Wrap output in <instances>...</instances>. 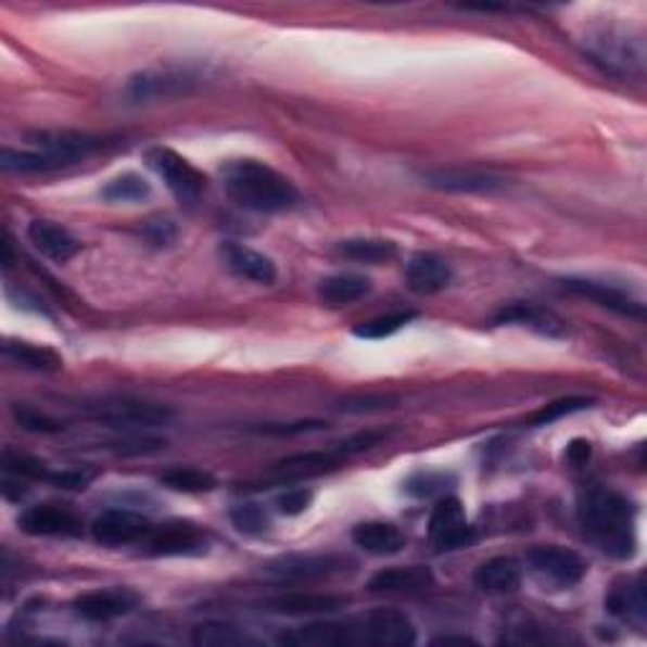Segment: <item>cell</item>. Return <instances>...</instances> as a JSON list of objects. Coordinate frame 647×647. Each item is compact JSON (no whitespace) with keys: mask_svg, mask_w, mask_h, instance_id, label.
<instances>
[{"mask_svg":"<svg viewBox=\"0 0 647 647\" xmlns=\"http://www.w3.org/2000/svg\"><path fill=\"white\" fill-rule=\"evenodd\" d=\"M582 529L595 538L599 549L614 559L635 554V508L612 489H589L576 506Z\"/></svg>","mask_w":647,"mask_h":647,"instance_id":"6da1fadb","label":"cell"},{"mask_svg":"<svg viewBox=\"0 0 647 647\" xmlns=\"http://www.w3.org/2000/svg\"><path fill=\"white\" fill-rule=\"evenodd\" d=\"M228 198L251 213H287L299 205L294 182L258 160H236L223 169Z\"/></svg>","mask_w":647,"mask_h":647,"instance_id":"7a4b0ae2","label":"cell"},{"mask_svg":"<svg viewBox=\"0 0 647 647\" xmlns=\"http://www.w3.org/2000/svg\"><path fill=\"white\" fill-rule=\"evenodd\" d=\"M144 162L180 203H195L207 188V177L175 150L150 148L144 152Z\"/></svg>","mask_w":647,"mask_h":647,"instance_id":"3957f363","label":"cell"},{"mask_svg":"<svg viewBox=\"0 0 647 647\" xmlns=\"http://www.w3.org/2000/svg\"><path fill=\"white\" fill-rule=\"evenodd\" d=\"M430 542L437 551H458L475 544V529L468 523L464 504L456 496H445L430 513Z\"/></svg>","mask_w":647,"mask_h":647,"instance_id":"277c9868","label":"cell"},{"mask_svg":"<svg viewBox=\"0 0 647 647\" xmlns=\"http://www.w3.org/2000/svg\"><path fill=\"white\" fill-rule=\"evenodd\" d=\"M346 564H352L346 557L339 554H287V557L274 559L266 567V572L281 582H321L329 576L346 572Z\"/></svg>","mask_w":647,"mask_h":647,"instance_id":"5b68a950","label":"cell"},{"mask_svg":"<svg viewBox=\"0 0 647 647\" xmlns=\"http://www.w3.org/2000/svg\"><path fill=\"white\" fill-rule=\"evenodd\" d=\"M529 567L542 582H549L559 589L580 584L587 574V561L564 546H536L529 551Z\"/></svg>","mask_w":647,"mask_h":647,"instance_id":"8992f818","label":"cell"},{"mask_svg":"<svg viewBox=\"0 0 647 647\" xmlns=\"http://www.w3.org/2000/svg\"><path fill=\"white\" fill-rule=\"evenodd\" d=\"M152 529L155 527L142 513L127 511V508H110L91 523V536L104 546H127L150 538Z\"/></svg>","mask_w":647,"mask_h":647,"instance_id":"52a82bcc","label":"cell"},{"mask_svg":"<svg viewBox=\"0 0 647 647\" xmlns=\"http://www.w3.org/2000/svg\"><path fill=\"white\" fill-rule=\"evenodd\" d=\"M34 140V148L43 155H49L59 162L61 167L76 165V162L87 160L94 155V152L102 150V140L99 137L84 135V132H72V129H51V132H36L30 135Z\"/></svg>","mask_w":647,"mask_h":647,"instance_id":"ba28073f","label":"cell"},{"mask_svg":"<svg viewBox=\"0 0 647 647\" xmlns=\"http://www.w3.org/2000/svg\"><path fill=\"white\" fill-rule=\"evenodd\" d=\"M173 418L175 413L167 405L135 403V399L106 403L94 413V420L110 428H160L167 426Z\"/></svg>","mask_w":647,"mask_h":647,"instance_id":"9c48e42d","label":"cell"},{"mask_svg":"<svg viewBox=\"0 0 647 647\" xmlns=\"http://www.w3.org/2000/svg\"><path fill=\"white\" fill-rule=\"evenodd\" d=\"M281 645L294 647H350L361 645L365 635H361V622H312L306 627L289 630L279 637Z\"/></svg>","mask_w":647,"mask_h":647,"instance_id":"30bf717a","label":"cell"},{"mask_svg":"<svg viewBox=\"0 0 647 647\" xmlns=\"http://www.w3.org/2000/svg\"><path fill=\"white\" fill-rule=\"evenodd\" d=\"M137 605H140V595L127 587L94 589L74 599V612L89 622H110L125 618Z\"/></svg>","mask_w":647,"mask_h":647,"instance_id":"8fae6325","label":"cell"},{"mask_svg":"<svg viewBox=\"0 0 647 647\" xmlns=\"http://www.w3.org/2000/svg\"><path fill=\"white\" fill-rule=\"evenodd\" d=\"M205 534L190 521H169L152 529L150 554L152 557H195L205 551Z\"/></svg>","mask_w":647,"mask_h":647,"instance_id":"7c38bea8","label":"cell"},{"mask_svg":"<svg viewBox=\"0 0 647 647\" xmlns=\"http://www.w3.org/2000/svg\"><path fill=\"white\" fill-rule=\"evenodd\" d=\"M18 527L28 536H81V519L72 508L43 504L30 506L18 516Z\"/></svg>","mask_w":647,"mask_h":647,"instance_id":"4fadbf2b","label":"cell"},{"mask_svg":"<svg viewBox=\"0 0 647 647\" xmlns=\"http://www.w3.org/2000/svg\"><path fill=\"white\" fill-rule=\"evenodd\" d=\"M592 56H595L599 64L612 74L643 76L645 51H643L640 38L607 34L602 36V41H597V49L592 51Z\"/></svg>","mask_w":647,"mask_h":647,"instance_id":"5bb4252c","label":"cell"},{"mask_svg":"<svg viewBox=\"0 0 647 647\" xmlns=\"http://www.w3.org/2000/svg\"><path fill=\"white\" fill-rule=\"evenodd\" d=\"M361 635H365V645L377 647H407L418 640L410 618L397 610L369 612L361 620Z\"/></svg>","mask_w":647,"mask_h":647,"instance_id":"9a60e30c","label":"cell"},{"mask_svg":"<svg viewBox=\"0 0 647 647\" xmlns=\"http://www.w3.org/2000/svg\"><path fill=\"white\" fill-rule=\"evenodd\" d=\"M405 281L413 294L435 296L451 287L453 268L437 253H415L405 266Z\"/></svg>","mask_w":647,"mask_h":647,"instance_id":"2e32d148","label":"cell"},{"mask_svg":"<svg viewBox=\"0 0 647 647\" xmlns=\"http://www.w3.org/2000/svg\"><path fill=\"white\" fill-rule=\"evenodd\" d=\"M220 258L230 274H236L238 279L261 283V287H271L279 279L276 264L264 253L249 249V245L226 241L220 245Z\"/></svg>","mask_w":647,"mask_h":647,"instance_id":"e0dca14e","label":"cell"},{"mask_svg":"<svg viewBox=\"0 0 647 647\" xmlns=\"http://www.w3.org/2000/svg\"><path fill=\"white\" fill-rule=\"evenodd\" d=\"M561 287L572 291L576 296H584L589 299V302L605 306V309L618 312L622 317H635V319L645 317V306L637 302L635 296H630L627 291L622 289L610 287V283L592 281V279H564L561 281Z\"/></svg>","mask_w":647,"mask_h":647,"instance_id":"ac0fdd59","label":"cell"},{"mask_svg":"<svg viewBox=\"0 0 647 647\" xmlns=\"http://www.w3.org/2000/svg\"><path fill=\"white\" fill-rule=\"evenodd\" d=\"M435 584V576L426 564L388 567L372 574L367 587L377 595H418Z\"/></svg>","mask_w":647,"mask_h":647,"instance_id":"d6986e66","label":"cell"},{"mask_svg":"<svg viewBox=\"0 0 647 647\" xmlns=\"http://www.w3.org/2000/svg\"><path fill=\"white\" fill-rule=\"evenodd\" d=\"M422 180H426L430 188L445 190V192H498L506 188L504 177L493 173H479V169H428L422 173Z\"/></svg>","mask_w":647,"mask_h":647,"instance_id":"ffe728a7","label":"cell"},{"mask_svg":"<svg viewBox=\"0 0 647 647\" xmlns=\"http://www.w3.org/2000/svg\"><path fill=\"white\" fill-rule=\"evenodd\" d=\"M26 233L30 245L41 256L56 261V264H66L81 251V243L64 226H56L51 220H30Z\"/></svg>","mask_w":647,"mask_h":647,"instance_id":"44dd1931","label":"cell"},{"mask_svg":"<svg viewBox=\"0 0 647 647\" xmlns=\"http://www.w3.org/2000/svg\"><path fill=\"white\" fill-rule=\"evenodd\" d=\"M496 324H519V327H529L538 331L542 337L549 339H564L567 324L561 321L557 314L549 309H542V306H531V304H511L506 309H500L496 314Z\"/></svg>","mask_w":647,"mask_h":647,"instance_id":"7402d4cb","label":"cell"},{"mask_svg":"<svg viewBox=\"0 0 647 647\" xmlns=\"http://www.w3.org/2000/svg\"><path fill=\"white\" fill-rule=\"evenodd\" d=\"M352 542L372 557H392V554L403 551L405 536L388 521H365L354 527Z\"/></svg>","mask_w":647,"mask_h":647,"instance_id":"603a6c76","label":"cell"},{"mask_svg":"<svg viewBox=\"0 0 647 647\" xmlns=\"http://www.w3.org/2000/svg\"><path fill=\"white\" fill-rule=\"evenodd\" d=\"M342 453H296V456H289L274 464V475L283 481H302V479H314V475L329 473L334 468L342 466Z\"/></svg>","mask_w":647,"mask_h":647,"instance_id":"cb8c5ba5","label":"cell"},{"mask_svg":"<svg viewBox=\"0 0 647 647\" xmlns=\"http://www.w3.org/2000/svg\"><path fill=\"white\" fill-rule=\"evenodd\" d=\"M473 582L491 595H508L521 587V564L513 557H493L475 569Z\"/></svg>","mask_w":647,"mask_h":647,"instance_id":"d4e9b609","label":"cell"},{"mask_svg":"<svg viewBox=\"0 0 647 647\" xmlns=\"http://www.w3.org/2000/svg\"><path fill=\"white\" fill-rule=\"evenodd\" d=\"M372 291V281L359 274H337L319 283V299L327 306H350Z\"/></svg>","mask_w":647,"mask_h":647,"instance_id":"484cf974","label":"cell"},{"mask_svg":"<svg viewBox=\"0 0 647 647\" xmlns=\"http://www.w3.org/2000/svg\"><path fill=\"white\" fill-rule=\"evenodd\" d=\"M607 610L618 614L622 620L635 622V625H643L647 614V599H645V584L640 576L633 582L622 584V587H614L612 595L607 597Z\"/></svg>","mask_w":647,"mask_h":647,"instance_id":"4316f807","label":"cell"},{"mask_svg":"<svg viewBox=\"0 0 647 647\" xmlns=\"http://www.w3.org/2000/svg\"><path fill=\"white\" fill-rule=\"evenodd\" d=\"M339 256L357 261V264H388L397 256V249L392 241H384V238H350V241L339 243Z\"/></svg>","mask_w":647,"mask_h":647,"instance_id":"83f0119b","label":"cell"},{"mask_svg":"<svg viewBox=\"0 0 647 647\" xmlns=\"http://www.w3.org/2000/svg\"><path fill=\"white\" fill-rule=\"evenodd\" d=\"M192 645L198 647H243V645H261L256 637L245 635L243 630L236 625H226V622H200L192 627L190 635Z\"/></svg>","mask_w":647,"mask_h":647,"instance_id":"f1b7e54d","label":"cell"},{"mask_svg":"<svg viewBox=\"0 0 647 647\" xmlns=\"http://www.w3.org/2000/svg\"><path fill=\"white\" fill-rule=\"evenodd\" d=\"M3 352L8 359H13L15 365L26 367V369H36V372H59L61 357L49 346H38V344H28V342H5Z\"/></svg>","mask_w":647,"mask_h":647,"instance_id":"f546056e","label":"cell"},{"mask_svg":"<svg viewBox=\"0 0 647 647\" xmlns=\"http://www.w3.org/2000/svg\"><path fill=\"white\" fill-rule=\"evenodd\" d=\"M185 74H142L129 84V91L137 102H148V99H167L173 94H182L188 87Z\"/></svg>","mask_w":647,"mask_h":647,"instance_id":"4dcf8cb0","label":"cell"},{"mask_svg":"<svg viewBox=\"0 0 647 647\" xmlns=\"http://www.w3.org/2000/svg\"><path fill=\"white\" fill-rule=\"evenodd\" d=\"M274 610L283 614H319V612H334L344 605L342 597L331 595H312V592H296V595H287L274 599Z\"/></svg>","mask_w":647,"mask_h":647,"instance_id":"1f68e13d","label":"cell"},{"mask_svg":"<svg viewBox=\"0 0 647 647\" xmlns=\"http://www.w3.org/2000/svg\"><path fill=\"white\" fill-rule=\"evenodd\" d=\"M150 192L152 188L144 177L127 173V175L114 177L112 182H106L102 190V198L106 203H142V200L150 198Z\"/></svg>","mask_w":647,"mask_h":647,"instance_id":"d6a6232c","label":"cell"},{"mask_svg":"<svg viewBox=\"0 0 647 647\" xmlns=\"http://www.w3.org/2000/svg\"><path fill=\"white\" fill-rule=\"evenodd\" d=\"M160 483L177 493H207L218 485L215 475L207 471H198V468H173V471L162 475Z\"/></svg>","mask_w":647,"mask_h":647,"instance_id":"836d02e7","label":"cell"},{"mask_svg":"<svg viewBox=\"0 0 647 647\" xmlns=\"http://www.w3.org/2000/svg\"><path fill=\"white\" fill-rule=\"evenodd\" d=\"M413 319H415V312L388 314V317H377L372 321L359 324V327L354 329V337H359V339H388L392 334H397V331L403 329L405 324H410Z\"/></svg>","mask_w":647,"mask_h":647,"instance_id":"e575fe53","label":"cell"},{"mask_svg":"<svg viewBox=\"0 0 647 647\" xmlns=\"http://www.w3.org/2000/svg\"><path fill=\"white\" fill-rule=\"evenodd\" d=\"M592 405V399L587 397H564V399H554V403L544 405L542 410H536L534 415L529 418V426H551V422H557L561 418H567V415H574L580 410H587Z\"/></svg>","mask_w":647,"mask_h":647,"instance_id":"d590c367","label":"cell"},{"mask_svg":"<svg viewBox=\"0 0 647 647\" xmlns=\"http://www.w3.org/2000/svg\"><path fill=\"white\" fill-rule=\"evenodd\" d=\"M230 521H233V527L245 536H258L271 527V519H268L264 506L258 504H238L233 511H230Z\"/></svg>","mask_w":647,"mask_h":647,"instance_id":"8d00e7d4","label":"cell"},{"mask_svg":"<svg viewBox=\"0 0 647 647\" xmlns=\"http://www.w3.org/2000/svg\"><path fill=\"white\" fill-rule=\"evenodd\" d=\"M13 415H15V422H18L23 430H30V433L53 435V433H61V430H64V426H61L59 420H53V418H49V415H43L38 410H30V407L15 405Z\"/></svg>","mask_w":647,"mask_h":647,"instance_id":"74e56055","label":"cell"},{"mask_svg":"<svg viewBox=\"0 0 647 647\" xmlns=\"http://www.w3.org/2000/svg\"><path fill=\"white\" fill-rule=\"evenodd\" d=\"M448 481H451V475H445V473L422 471V473H415L407 479L405 493H410V496H415V498H430V496H435V493H441Z\"/></svg>","mask_w":647,"mask_h":647,"instance_id":"f35d334b","label":"cell"},{"mask_svg":"<svg viewBox=\"0 0 647 647\" xmlns=\"http://www.w3.org/2000/svg\"><path fill=\"white\" fill-rule=\"evenodd\" d=\"M321 420H296V422H266V426L253 428L256 433L264 435H304V433H317V430H324Z\"/></svg>","mask_w":647,"mask_h":647,"instance_id":"ab89813d","label":"cell"},{"mask_svg":"<svg viewBox=\"0 0 647 647\" xmlns=\"http://www.w3.org/2000/svg\"><path fill=\"white\" fill-rule=\"evenodd\" d=\"M312 500L314 493L309 489H289L276 498V508H279L283 516H299L312 506Z\"/></svg>","mask_w":647,"mask_h":647,"instance_id":"60d3db41","label":"cell"},{"mask_svg":"<svg viewBox=\"0 0 647 647\" xmlns=\"http://www.w3.org/2000/svg\"><path fill=\"white\" fill-rule=\"evenodd\" d=\"M142 236L148 238L152 245H157V249H167V245H173L177 241V226L167 218H157V220H150L148 226L142 228Z\"/></svg>","mask_w":647,"mask_h":647,"instance_id":"b9f144b4","label":"cell"},{"mask_svg":"<svg viewBox=\"0 0 647 647\" xmlns=\"http://www.w3.org/2000/svg\"><path fill=\"white\" fill-rule=\"evenodd\" d=\"M94 475L97 471H89V468H68V471H53L49 483L59 485V489H87Z\"/></svg>","mask_w":647,"mask_h":647,"instance_id":"7bdbcfd3","label":"cell"},{"mask_svg":"<svg viewBox=\"0 0 647 647\" xmlns=\"http://www.w3.org/2000/svg\"><path fill=\"white\" fill-rule=\"evenodd\" d=\"M395 399L392 397H382V395H367V397H354V399H344L342 410L344 413H380L392 407Z\"/></svg>","mask_w":647,"mask_h":647,"instance_id":"ee69618b","label":"cell"},{"mask_svg":"<svg viewBox=\"0 0 647 647\" xmlns=\"http://www.w3.org/2000/svg\"><path fill=\"white\" fill-rule=\"evenodd\" d=\"M384 433H359V435H354V437H350V441H344V443H339V453H342V456L346 458V456H354V453H361V451H369V448H375V445H380L382 441H384Z\"/></svg>","mask_w":647,"mask_h":647,"instance_id":"f6af8a7d","label":"cell"},{"mask_svg":"<svg viewBox=\"0 0 647 647\" xmlns=\"http://www.w3.org/2000/svg\"><path fill=\"white\" fill-rule=\"evenodd\" d=\"M589 456H592V448H589L587 441H574L567 448V460L572 466H584L589 460Z\"/></svg>","mask_w":647,"mask_h":647,"instance_id":"bcb514c9","label":"cell"}]
</instances>
